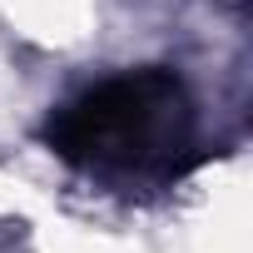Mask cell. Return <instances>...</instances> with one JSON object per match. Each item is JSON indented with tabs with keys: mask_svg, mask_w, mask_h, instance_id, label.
Here are the masks:
<instances>
[{
	"mask_svg": "<svg viewBox=\"0 0 253 253\" xmlns=\"http://www.w3.org/2000/svg\"><path fill=\"white\" fill-rule=\"evenodd\" d=\"M184 129H189V99L179 75L134 70L65 104L45 124V144L70 164L149 169L179 154Z\"/></svg>",
	"mask_w": 253,
	"mask_h": 253,
	"instance_id": "6da1fadb",
	"label": "cell"
}]
</instances>
